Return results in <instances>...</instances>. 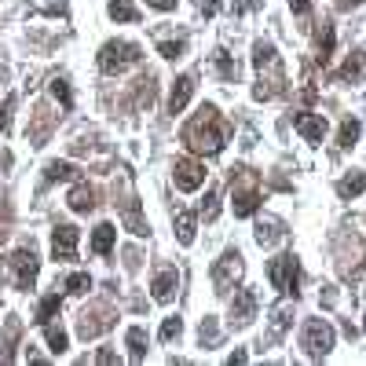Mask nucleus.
I'll return each mask as SVG.
<instances>
[{"instance_id": "28", "label": "nucleus", "mask_w": 366, "mask_h": 366, "mask_svg": "<svg viewBox=\"0 0 366 366\" xmlns=\"http://www.w3.org/2000/svg\"><path fill=\"white\" fill-rule=\"evenodd\" d=\"M125 224H128V231H132V234H139V238H143V234H150V224L139 216V205H136V202H128V209H125Z\"/></svg>"}, {"instance_id": "23", "label": "nucleus", "mask_w": 366, "mask_h": 366, "mask_svg": "<svg viewBox=\"0 0 366 366\" xmlns=\"http://www.w3.org/2000/svg\"><path fill=\"white\" fill-rule=\"evenodd\" d=\"M363 191H366V173H351L337 183V194H341V198H359Z\"/></svg>"}, {"instance_id": "17", "label": "nucleus", "mask_w": 366, "mask_h": 366, "mask_svg": "<svg viewBox=\"0 0 366 366\" xmlns=\"http://www.w3.org/2000/svg\"><path fill=\"white\" fill-rule=\"evenodd\" d=\"M110 326H114L110 315H88V311H85L81 322H77V333H81L85 341H88V337H96V333H103V330H110Z\"/></svg>"}, {"instance_id": "38", "label": "nucleus", "mask_w": 366, "mask_h": 366, "mask_svg": "<svg viewBox=\"0 0 366 366\" xmlns=\"http://www.w3.org/2000/svg\"><path fill=\"white\" fill-rule=\"evenodd\" d=\"M198 337H202V345H216V337H220L216 322H213V319H205V322H202V333H198Z\"/></svg>"}, {"instance_id": "32", "label": "nucleus", "mask_w": 366, "mask_h": 366, "mask_svg": "<svg viewBox=\"0 0 366 366\" xmlns=\"http://www.w3.org/2000/svg\"><path fill=\"white\" fill-rule=\"evenodd\" d=\"M44 337H48V348L55 351V356H62V351H67V345H70V337L62 333L59 326H51V322L44 326Z\"/></svg>"}, {"instance_id": "2", "label": "nucleus", "mask_w": 366, "mask_h": 366, "mask_svg": "<svg viewBox=\"0 0 366 366\" xmlns=\"http://www.w3.org/2000/svg\"><path fill=\"white\" fill-rule=\"evenodd\" d=\"M231 191H234V216H253L260 209V176L253 168H231Z\"/></svg>"}, {"instance_id": "29", "label": "nucleus", "mask_w": 366, "mask_h": 366, "mask_svg": "<svg viewBox=\"0 0 366 366\" xmlns=\"http://www.w3.org/2000/svg\"><path fill=\"white\" fill-rule=\"evenodd\" d=\"M216 213H220V187H209V191H205V202H202V209H198V216L205 220V224H213Z\"/></svg>"}, {"instance_id": "27", "label": "nucleus", "mask_w": 366, "mask_h": 366, "mask_svg": "<svg viewBox=\"0 0 366 366\" xmlns=\"http://www.w3.org/2000/svg\"><path fill=\"white\" fill-rule=\"evenodd\" d=\"M253 67H256V70L279 67V55H274V44H264V41H260V44L253 48Z\"/></svg>"}, {"instance_id": "10", "label": "nucleus", "mask_w": 366, "mask_h": 366, "mask_svg": "<svg viewBox=\"0 0 366 366\" xmlns=\"http://www.w3.org/2000/svg\"><path fill=\"white\" fill-rule=\"evenodd\" d=\"M253 319H256V293L238 290L231 300V326H250Z\"/></svg>"}, {"instance_id": "34", "label": "nucleus", "mask_w": 366, "mask_h": 366, "mask_svg": "<svg viewBox=\"0 0 366 366\" xmlns=\"http://www.w3.org/2000/svg\"><path fill=\"white\" fill-rule=\"evenodd\" d=\"M51 96H55V99H59L67 110L73 107V92H70V85L62 81V77H55V81H51Z\"/></svg>"}, {"instance_id": "16", "label": "nucleus", "mask_w": 366, "mask_h": 366, "mask_svg": "<svg viewBox=\"0 0 366 366\" xmlns=\"http://www.w3.org/2000/svg\"><path fill=\"white\" fill-rule=\"evenodd\" d=\"M194 224H198V216L187 213V209H180V213L173 216V227H176L180 245H191V242H194Z\"/></svg>"}, {"instance_id": "33", "label": "nucleus", "mask_w": 366, "mask_h": 366, "mask_svg": "<svg viewBox=\"0 0 366 366\" xmlns=\"http://www.w3.org/2000/svg\"><path fill=\"white\" fill-rule=\"evenodd\" d=\"M92 290V279L85 271H77V274H70L67 279V293H73V297H81V293H88Z\"/></svg>"}, {"instance_id": "37", "label": "nucleus", "mask_w": 366, "mask_h": 366, "mask_svg": "<svg viewBox=\"0 0 366 366\" xmlns=\"http://www.w3.org/2000/svg\"><path fill=\"white\" fill-rule=\"evenodd\" d=\"M183 48H187L183 41H162V44H158V51H162L165 59H180V55H183Z\"/></svg>"}, {"instance_id": "4", "label": "nucleus", "mask_w": 366, "mask_h": 366, "mask_svg": "<svg viewBox=\"0 0 366 366\" xmlns=\"http://www.w3.org/2000/svg\"><path fill=\"white\" fill-rule=\"evenodd\" d=\"M268 279H271V286L282 297H293L297 300V293H300V264H297V256L293 253H279L268 264Z\"/></svg>"}, {"instance_id": "19", "label": "nucleus", "mask_w": 366, "mask_h": 366, "mask_svg": "<svg viewBox=\"0 0 366 366\" xmlns=\"http://www.w3.org/2000/svg\"><path fill=\"white\" fill-rule=\"evenodd\" d=\"M337 77H341V81H351V85H356V81H366V55H363V51L348 55V62L341 67V73H337Z\"/></svg>"}, {"instance_id": "15", "label": "nucleus", "mask_w": 366, "mask_h": 366, "mask_svg": "<svg viewBox=\"0 0 366 366\" xmlns=\"http://www.w3.org/2000/svg\"><path fill=\"white\" fill-rule=\"evenodd\" d=\"M114 238H117V227L114 224H99L96 231H92V253L107 256L114 250Z\"/></svg>"}, {"instance_id": "11", "label": "nucleus", "mask_w": 366, "mask_h": 366, "mask_svg": "<svg viewBox=\"0 0 366 366\" xmlns=\"http://www.w3.org/2000/svg\"><path fill=\"white\" fill-rule=\"evenodd\" d=\"M293 128H297V132L304 136L308 143H315V147H319L322 136H326V117H322V114H297V117H293Z\"/></svg>"}, {"instance_id": "31", "label": "nucleus", "mask_w": 366, "mask_h": 366, "mask_svg": "<svg viewBox=\"0 0 366 366\" xmlns=\"http://www.w3.org/2000/svg\"><path fill=\"white\" fill-rule=\"evenodd\" d=\"M356 139H359V121H356V117H345V121H341V132H337V147L348 150Z\"/></svg>"}, {"instance_id": "41", "label": "nucleus", "mask_w": 366, "mask_h": 366, "mask_svg": "<svg viewBox=\"0 0 366 366\" xmlns=\"http://www.w3.org/2000/svg\"><path fill=\"white\" fill-rule=\"evenodd\" d=\"M96 363H103V366H110V363H117V356H114V351H110V348H99V351H96Z\"/></svg>"}, {"instance_id": "25", "label": "nucleus", "mask_w": 366, "mask_h": 366, "mask_svg": "<svg viewBox=\"0 0 366 366\" xmlns=\"http://www.w3.org/2000/svg\"><path fill=\"white\" fill-rule=\"evenodd\" d=\"M107 11H110L114 22H136V19H139V11L132 8V0H110Z\"/></svg>"}, {"instance_id": "24", "label": "nucleus", "mask_w": 366, "mask_h": 366, "mask_svg": "<svg viewBox=\"0 0 366 366\" xmlns=\"http://www.w3.org/2000/svg\"><path fill=\"white\" fill-rule=\"evenodd\" d=\"M279 238H282V224H279V220H260V224H256V242L260 245H274Z\"/></svg>"}, {"instance_id": "14", "label": "nucleus", "mask_w": 366, "mask_h": 366, "mask_svg": "<svg viewBox=\"0 0 366 366\" xmlns=\"http://www.w3.org/2000/svg\"><path fill=\"white\" fill-rule=\"evenodd\" d=\"M70 209L73 213H92V209H96V191L88 187V183H77V187L70 191Z\"/></svg>"}, {"instance_id": "42", "label": "nucleus", "mask_w": 366, "mask_h": 366, "mask_svg": "<svg viewBox=\"0 0 366 366\" xmlns=\"http://www.w3.org/2000/svg\"><path fill=\"white\" fill-rule=\"evenodd\" d=\"M147 4H150L154 11H173V8H176V0H147Z\"/></svg>"}, {"instance_id": "39", "label": "nucleus", "mask_w": 366, "mask_h": 366, "mask_svg": "<svg viewBox=\"0 0 366 366\" xmlns=\"http://www.w3.org/2000/svg\"><path fill=\"white\" fill-rule=\"evenodd\" d=\"M260 4H264V0H234L231 11H234V15H245V11H253V8H260Z\"/></svg>"}, {"instance_id": "7", "label": "nucleus", "mask_w": 366, "mask_h": 366, "mask_svg": "<svg viewBox=\"0 0 366 366\" xmlns=\"http://www.w3.org/2000/svg\"><path fill=\"white\" fill-rule=\"evenodd\" d=\"M11 268H15V286L19 290H33L37 282V271H41V260H37L33 250H19L11 256Z\"/></svg>"}, {"instance_id": "43", "label": "nucleus", "mask_w": 366, "mask_h": 366, "mask_svg": "<svg viewBox=\"0 0 366 366\" xmlns=\"http://www.w3.org/2000/svg\"><path fill=\"white\" fill-rule=\"evenodd\" d=\"M216 11H220V0H205V4H202V15H205V19H213Z\"/></svg>"}, {"instance_id": "6", "label": "nucleus", "mask_w": 366, "mask_h": 366, "mask_svg": "<svg viewBox=\"0 0 366 366\" xmlns=\"http://www.w3.org/2000/svg\"><path fill=\"white\" fill-rule=\"evenodd\" d=\"M238 279H242V253H238V250H227V253L213 264V286H216V293H220V297L231 293Z\"/></svg>"}, {"instance_id": "9", "label": "nucleus", "mask_w": 366, "mask_h": 366, "mask_svg": "<svg viewBox=\"0 0 366 366\" xmlns=\"http://www.w3.org/2000/svg\"><path fill=\"white\" fill-rule=\"evenodd\" d=\"M173 180H176L180 191H198L205 183V165L194 162V158H180L176 168H173Z\"/></svg>"}, {"instance_id": "35", "label": "nucleus", "mask_w": 366, "mask_h": 366, "mask_svg": "<svg viewBox=\"0 0 366 366\" xmlns=\"http://www.w3.org/2000/svg\"><path fill=\"white\" fill-rule=\"evenodd\" d=\"M180 333H183V322H180V315H168V319L162 322V341L168 345V341H176Z\"/></svg>"}, {"instance_id": "30", "label": "nucleus", "mask_w": 366, "mask_h": 366, "mask_svg": "<svg viewBox=\"0 0 366 366\" xmlns=\"http://www.w3.org/2000/svg\"><path fill=\"white\" fill-rule=\"evenodd\" d=\"M213 62H216V70H220V77H224V81H234V77H238V62H234L224 48L213 51Z\"/></svg>"}, {"instance_id": "22", "label": "nucleus", "mask_w": 366, "mask_h": 366, "mask_svg": "<svg viewBox=\"0 0 366 366\" xmlns=\"http://www.w3.org/2000/svg\"><path fill=\"white\" fill-rule=\"evenodd\" d=\"M125 341H128V359H132V363H143V359H147V333H143L139 326H132V330H128Z\"/></svg>"}, {"instance_id": "36", "label": "nucleus", "mask_w": 366, "mask_h": 366, "mask_svg": "<svg viewBox=\"0 0 366 366\" xmlns=\"http://www.w3.org/2000/svg\"><path fill=\"white\" fill-rule=\"evenodd\" d=\"M11 114H15V96H8L4 107H0V136L11 132Z\"/></svg>"}, {"instance_id": "26", "label": "nucleus", "mask_w": 366, "mask_h": 366, "mask_svg": "<svg viewBox=\"0 0 366 366\" xmlns=\"http://www.w3.org/2000/svg\"><path fill=\"white\" fill-rule=\"evenodd\" d=\"M77 168L70 162H48L44 165V183H59V180H73Z\"/></svg>"}, {"instance_id": "5", "label": "nucleus", "mask_w": 366, "mask_h": 366, "mask_svg": "<svg viewBox=\"0 0 366 366\" xmlns=\"http://www.w3.org/2000/svg\"><path fill=\"white\" fill-rule=\"evenodd\" d=\"M308 348V359H326L333 348V326L326 319H308L304 322V341H300Z\"/></svg>"}, {"instance_id": "13", "label": "nucleus", "mask_w": 366, "mask_h": 366, "mask_svg": "<svg viewBox=\"0 0 366 366\" xmlns=\"http://www.w3.org/2000/svg\"><path fill=\"white\" fill-rule=\"evenodd\" d=\"M150 290H154V300H158V304H168L173 293H176V268H162L158 274H154Z\"/></svg>"}, {"instance_id": "20", "label": "nucleus", "mask_w": 366, "mask_h": 366, "mask_svg": "<svg viewBox=\"0 0 366 366\" xmlns=\"http://www.w3.org/2000/svg\"><path fill=\"white\" fill-rule=\"evenodd\" d=\"M290 322H293V308H274V315H271V333H268V341H282V333L290 330Z\"/></svg>"}, {"instance_id": "40", "label": "nucleus", "mask_w": 366, "mask_h": 366, "mask_svg": "<svg viewBox=\"0 0 366 366\" xmlns=\"http://www.w3.org/2000/svg\"><path fill=\"white\" fill-rule=\"evenodd\" d=\"M290 11H293V15H300V19L311 15V0H290Z\"/></svg>"}, {"instance_id": "21", "label": "nucleus", "mask_w": 366, "mask_h": 366, "mask_svg": "<svg viewBox=\"0 0 366 366\" xmlns=\"http://www.w3.org/2000/svg\"><path fill=\"white\" fill-rule=\"evenodd\" d=\"M62 308V297L59 293H48L44 300H41V304H37V315H33V322L37 326H48L51 319H55V311Z\"/></svg>"}, {"instance_id": "3", "label": "nucleus", "mask_w": 366, "mask_h": 366, "mask_svg": "<svg viewBox=\"0 0 366 366\" xmlns=\"http://www.w3.org/2000/svg\"><path fill=\"white\" fill-rule=\"evenodd\" d=\"M139 59H143V48L132 41H107L99 48V70L103 73H125Z\"/></svg>"}, {"instance_id": "1", "label": "nucleus", "mask_w": 366, "mask_h": 366, "mask_svg": "<svg viewBox=\"0 0 366 366\" xmlns=\"http://www.w3.org/2000/svg\"><path fill=\"white\" fill-rule=\"evenodd\" d=\"M227 132H231V128H227L224 117L216 114V107H202V110L187 121V128H183V143H187V150L213 158V154L224 150Z\"/></svg>"}, {"instance_id": "18", "label": "nucleus", "mask_w": 366, "mask_h": 366, "mask_svg": "<svg viewBox=\"0 0 366 366\" xmlns=\"http://www.w3.org/2000/svg\"><path fill=\"white\" fill-rule=\"evenodd\" d=\"M333 41H337V33H333V22H322L319 26V33H315V48H319V62L326 67L333 55Z\"/></svg>"}, {"instance_id": "8", "label": "nucleus", "mask_w": 366, "mask_h": 366, "mask_svg": "<svg viewBox=\"0 0 366 366\" xmlns=\"http://www.w3.org/2000/svg\"><path fill=\"white\" fill-rule=\"evenodd\" d=\"M77 238H81V231L73 224H59L51 231V256L55 260H77Z\"/></svg>"}, {"instance_id": "44", "label": "nucleus", "mask_w": 366, "mask_h": 366, "mask_svg": "<svg viewBox=\"0 0 366 366\" xmlns=\"http://www.w3.org/2000/svg\"><path fill=\"white\" fill-rule=\"evenodd\" d=\"M4 238H8V231H4V227H0V242H4Z\"/></svg>"}, {"instance_id": "12", "label": "nucleus", "mask_w": 366, "mask_h": 366, "mask_svg": "<svg viewBox=\"0 0 366 366\" xmlns=\"http://www.w3.org/2000/svg\"><path fill=\"white\" fill-rule=\"evenodd\" d=\"M194 96V73H183L173 81V92H168V114H183V107Z\"/></svg>"}]
</instances>
